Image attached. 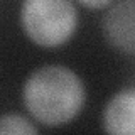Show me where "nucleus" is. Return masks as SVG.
Listing matches in <instances>:
<instances>
[{"mask_svg": "<svg viewBox=\"0 0 135 135\" xmlns=\"http://www.w3.org/2000/svg\"><path fill=\"white\" fill-rule=\"evenodd\" d=\"M39 130L32 125L29 118L19 113H7L0 117V135L5 133H20V135H36Z\"/></svg>", "mask_w": 135, "mask_h": 135, "instance_id": "obj_5", "label": "nucleus"}, {"mask_svg": "<svg viewBox=\"0 0 135 135\" xmlns=\"http://www.w3.org/2000/svg\"><path fill=\"white\" fill-rule=\"evenodd\" d=\"M22 101L41 125L62 127L73 122L84 108L86 86L71 68L46 64L25 79Z\"/></svg>", "mask_w": 135, "mask_h": 135, "instance_id": "obj_1", "label": "nucleus"}, {"mask_svg": "<svg viewBox=\"0 0 135 135\" xmlns=\"http://www.w3.org/2000/svg\"><path fill=\"white\" fill-rule=\"evenodd\" d=\"M78 10L73 0H22L20 25L27 39L41 47H59L74 36Z\"/></svg>", "mask_w": 135, "mask_h": 135, "instance_id": "obj_2", "label": "nucleus"}, {"mask_svg": "<svg viewBox=\"0 0 135 135\" xmlns=\"http://www.w3.org/2000/svg\"><path fill=\"white\" fill-rule=\"evenodd\" d=\"M101 127L112 135L135 133V90L132 86L117 91L105 105Z\"/></svg>", "mask_w": 135, "mask_h": 135, "instance_id": "obj_4", "label": "nucleus"}, {"mask_svg": "<svg viewBox=\"0 0 135 135\" xmlns=\"http://www.w3.org/2000/svg\"><path fill=\"white\" fill-rule=\"evenodd\" d=\"M135 0H118L112 3L101 19L105 41L115 49L133 56L135 49Z\"/></svg>", "mask_w": 135, "mask_h": 135, "instance_id": "obj_3", "label": "nucleus"}, {"mask_svg": "<svg viewBox=\"0 0 135 135\" xmlns=\"http://www.w3.org/2000/svg\"><path fill=\"white\" fill-rule=\"evenodd\" d=\"M78 2L91 10H101V8H108L115 0H78Z\"/></svg>", "mask_w": 135, "mask_h": 135, "instance_id": "obj_6", "label": "nucleus"}]
</instances>
